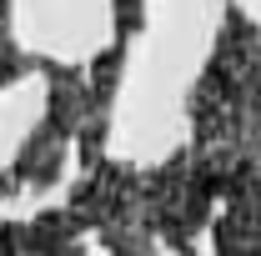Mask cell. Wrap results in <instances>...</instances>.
<instances>
[{
	"label": "cell",
	"mask_w": 261,
	"mask_h": 256,
	"mask_svg": "<svg viewBox=\"0 0 261 256\" xmlns=\"http://www.w3.org/2000/svg\"><path fill=\"white\" fill-rule=\"evenodd\" d=\"M196 116V161L201 171L231 186H261V31L241 15H226V40L206 65L201 91L191 100Z\"/></svg>",
	"instance_id": "cell-1"
},
{
	"label": "cell",
	"mask_w": 261,
	"mask_h": 256,
	"mask_svg": "<svg viewBox=\"0 0 261 256\" xmlns=\"http://www.w3.org/2000/svg\"><path fill=\"white\" fill-rule=\"evenodd\" d=\"M0 25H5V15H0ZM20 70V61H15V50H10V40H5V31H0V81H10Z\"/></svg>",
	"instance_id": "cell-2"
}]
</instances>
